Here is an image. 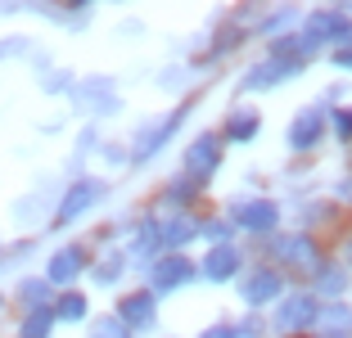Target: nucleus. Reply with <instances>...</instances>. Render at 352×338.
I'll return each mask as SVG.
<instances>
[{
  "mask_svg": "<svg viewBox=\"0 0 352 338\" xmlns=\"http://www.w3.org/2000/svg\"><path fill=\"white\" fill-rule=\"evenodd\" d=\"M190 235H195V221H186V216H176V221L163 225V244H167V248H181Z\"/></svg>",
  "mask_w": 352,
  "mask_h": 338,
  "instance_id": "nucleus-16",
  "label": "nucleus"
},
{
  "mask_svg": "<svg viewBox=\"0 0 352 338\" xmlns=\"http://www.w3.org/2000/svg\"><path fill=\"white\" fill-rule=\"evenodd\" d=\"M190 275H195V271H190V262L181 253H172V257H158V262H154L149 284H154V293H172V289H181Z\"/></svg>",
  "mask_w": 352,
  "mask_h": 338,
  "instance_id": "nucleus-3",
  "label": "nucleus"
},
{
  "mask_svg": "<svg viewBox=\"0 0 352 338\" xmlns=\"http://www.w3.org/2000/svg\"><path fill=\"white\" fill-rule=\"evenodd\" d=\"M50 320H54L50 311H41V307H36L28 320H23V338H50Z\"/></svg>",
  "mask_w": 352,
  "mask_h": 338,
  "instance_id": "nucleus-18",
  "label": "nucleus"
},
{
  "mask_svg": "<svg viewBox=\"0 0 352 338\" xmlns=\"http://www.w3.org/2000/svg\"><path fill=\"white\" fill-rule=\"evenodd\" d=\"M258 135V113L253 109H239V113H230V122H226V131H221V140H253Z\"/></svg>",
  "mask_w": 352,
  "mask_h": 338,
  "instance_id": "nucleus-14",
  "label": "nucleus"
},
{
  "mask_svg": "<svg viewBox=\"0 0 352 338\" xmlns=\"http://www.w3.org/2000/svg\"><path fill=\"white\" fill-rule=\"evenodd\" d=\"M100 194H104V190H100V181H77L73 190H68V194L59 199V212H54V221H59V225L77 221V216H82L86 207H95V203H100Z\"/></svg>",
  "mask_w": 352,
  "mask_h": 338,
  "instance_id": "nucleus-2",
  "label": "nucleus"
},
{
  "mask_svg": "<svg viewBox=\"0 0 352 338\" xmlns=\"http://www.w3.org/2000/svg\"><path fill=\"white\" fill-rule=\"evenodd\" d=\"M321 131H325V117H321V109H302L298 117H294V126H289V144L294 149H316V140H321Z\"/></svg>",
  "mask_w": 352,
  "mask_h": 338,
  "instance_id": "nucleus-8",
  "label": "nucleus"
},
{
  "mask_svg": "<svg viewBox=\"0 0 352 338\" xmlns=\"http://www.w3.org/2000/svg\"><path fill=\"white\" fill-rule=\"evenodd\" d=\"M276 253H280V262H285V267H294V271H316V275H321V248L311 244V239L294 235V239H285Z\"/></svg>",
  "mask_w": 352,
  "mask_h": 338,
  "instance_id": "nucleus-4",
  "label": "nucleus"
},
{
  "mask_svg": "<svg viewBox=\"0 0 352 338\" xmlns=\"http://www.w3.org/2000/svg\"><path fill=\"white\" fill-rule=\"evenodd\" d=\"M316 320H321L330 334H343V329H352V311H348V307H330V311H321ZM330 334H325V338H330Z\"/></svg>",
  "mask_w": 352,
  "mask_h": 338,
  "instance_id": "nucleus-17",
  "label": "nucleus"
},
{
  "mask_svg": "<svg viewBox=\"0 0 352 338\" xmlns=\"http://www.w3.org/2000/svg\"><path fill=\"white\" fill-rule=\"evenodd\" d=\"M321 289H325V293H343V275L330 271V267H321Z\"/></svg>",
  "mask_w": 352,
  "mask_h": 338,
  "instance_id": "nucleus-22",
  "label": "nucleus"
},
{
  "mask_svg": "<svg viewBox=\"0 0 352 338\" xmlns=\"http://www.w3.org/2000/svg\"><path fill=\"white\" fill-rule=\"evenodd\" d=\"M86 316V297L82 293H63L59 297V320H82Z\"/></svg>",
  "mask_w": 352,
  "mask_h": 338,
  "instance_id": "nucleus-20",
  "label": "nucleus"
},
{
  "mask_svg": "<svg viewBox=\"0 0 352 338\" xmlns=\"http://www.w3.org/2000/svg\"><path fill=\"white\" fill-rule=\"evenodd\" d=\"M298 72V59H267V63H258V68L244 77V91H267V86H276V82H285V77H294Z\"/></svg>",
  "mask_w": 352,
  "mask_h": 338,
  "instance_id": "nucleus-6",
  "label": "nucleus"
},
{
  "mask_svg": "<svg viewBox=\"0 0 352 338\" xmlns=\"http://www.w3.org/2000/svg\"><path fill=\"white\" fill-rule=\"evenodd\" d=\"M235 221L249 225V230H276L280 212H276V203H267V199H253V203H239L235 207Z\"/></svg>",
  "mask_w": 352,
  "mask_h": 338,
  "instance_id": "nucleus-10",
  "label": "nucleus"
},
{
  "mask_svg": "<svg viewBox=\"0 0 352 338\" xmlns=\"http://www.w3.org/2000/svg\"><path fill=\"white\" fill-rule=\"evenodd\" d=\"M118 320H122L126 329H145V325H154V293H131V297H122V307H118Z\"/></svg>",
  "mask_w": 352,
  "mask_h": 338,
  "instance_id": "nucleus-11",
  "label": "nucleus"
},
{
  "mask_svg": "<svg viewBox=\"0 0 352 338\" xmlns=\"http://www.w3.org/2000/svg\"><path fill=\"white\" fill-rule=\"evenodd\" d=\"M217 163H221V135H199L186 149V172L195 176V185L217 172Z\"/></svg>",
  "mask_w": 352,
  "mask_h": 338,
  "instance_id": "nucleus-1",
  "label": "nucleus"
},
{
  "mask_svg": "<svg viewBox=\"0 0 352 338\" xmlns=\"http://www.w3.org/2000/svg\"><path fill=\"white\" fill-rule=\"evenodd\" d=\"M321 316V311H316V297H307V293H298V297H285V302H280V329H285V334H298V329H307L311 320Z\"/></svg>",
  "mask_w": 352,
  "mask_h": 338,
  "instance_id": "nucleus-5",
  "label": "nucleus"
},
{
  "mask_svg": "<svg viewBox=\"0 0 352 338\" xmlns=\"http://www.w3.org/2000/svg\"><path fill=\"white\" fill-rule=\"evenodd\" d=\"M118 271H122V257H109V262H100V271H95V275H100V284H104V280H113Z\"/></svg>",
  "mask_w": 352,
  "mask_h": 338,
  "instance_id": "nucleus-24",
  "label": "nucleus"
},
{
  "mask_svg": "<svg viewBox=\"0 0 352 338\" xmlns=\"http://www.w3.org/2000/svg\"><path fill=\"white\" fill-rule=\"evenodd\" d=\"M158 244H163V230H158L154 221H145L140 230H135V244H131V248H135V257H149Z\"/></svg>",
  "mask_w": 352,
  "mask_h": 338,
  "instance_id": "nucleus-15",
  "label": "nucleus"
},
{
  "mask_svg": "<svg viewBox=\"0 0 352 338\" xmlns=\"http://www.w3.org/2000/svg\"><path fill=\"white\" fill-rule=\"evenodd\" d=\"M181 117H186V109H176V113H167L163 122L158 126H149L145 135H140V140H135V158H154L158 149H163L167 140H172L176 135V126H181Z\"/></svg>",
  "mask_w": 352,
  "mask_h": 338,
  "instance_id": "nucleus-7",
  "label": "nucleus"
},
{
  "mask_svg": "<svg viewBox=\"0 0 352 338\" xmlns=\"http://www.w3.org/2000/svg\"><path fill=\"white\" fill-rule=\"evenodd\" d=\"M204 338H258V325H212Z\"/></svg>",
  "mask_w": 352,
  "mask_h": 338,
  "instance_id": "nucleus-19",
  "label": "nucleus"
},
{
  "mask_svg": "<svg viewBox=\"0 0 352 338\" xmlns=\"http://www.w3.org/2000/svg\"><path fill=\"white\" fill-rule=\"evenodd\" d=\"M334 131H339V140H352V113H339V117H334Z\"/></svg>",
  "mask_w": 352,
  "mask_h": 338,
  "instance_id": "nucleus-25",
  "label": "nucleus"
},
{
  "mask_svg": "<svg viewBox=\"0 0 352 338\" xmlns=\"http://www.w3.org/2000/svg\"><path fill=\"white\" fill-rule=\"evenodd\" d=\"M280 289H285V280H280L276 271H253V275L239 284V293H244V302H249V307H258V302L280 297Z\"/></svg>",
  "mask_w": 352,
  "mask_h": 338,
  "instance_id": "nucleus-9",
  "label": "nucleus"
},
{
  "mask_svg": "<svg viewBox=\"0 0 352 338\" xmlns=\"http://www.w3.org/2000/svg\"><path fill=\"white\" fill-rule=\"evenodd\" d=\"M239 271V253L230 244H221V248H212L208 253V262H204V275L212 280V284H221V280H230Z\"/></svg>",
  "mask_w": 352,
  "mask_h": 338,
  "instance_id": "nucleus-13",
  "label": "nucleus"
},
{
  "mask_svg": "<svg viewBox=\"0 0 352 338\" xmlns=\"http://www.w3.org/2000/svg\"><path fill=\"white\" fill-rule=\"evenodd\" d=\"M86 267V253L82 248H63V253L50 257V284H73Z\"/></svg>",
  "mask_w": 352,
  "mask_h": 338,
  "instance_id": "nucleus-12",
  "label": "nucleus"
},
{
  "mask_svg": "<svg viewBox=\"0 0 352 338\" xmlns=\"http://www.w3.org/2000/svg\"><path fill=\"white\" fill-rule=\"evenodd\" d=\"M334 63H339V68H348V72H352V45H343V50H334Z\"/></svg>",
  "mask_w": 352,
  "mask_h": 338,
  "instance_id": "nucleus-26",
  "label": "nucleus"
},
{
  "mask_svg": "<svg viewBox=\"0 0 352 338\" xmlns=\"http://www.w3.org/2000/svg\"><path fill=\"white\" fill-rule=\"evenodd\" d=\"M23 302H32V307H36V302H45V284L28 280V284H23Z\"/></svg>",
  "mask_w": 352,
  "mask_h": 338,
  "instance_id": "nucleus-23",
  "label": "nucleus"
},
{
  "mask_svg": "<svg viewBox=\"0 0 352 338\" xmlns=\"http://www.w3.org/2000/svg\"><path fill=\"white\" fill-rule=\"evenodd\" d=\"M91 338H131V329H126L122 320H100V325L91 329Z\"/></svg>",
  "mask_w": 352,
  "mask_h": 338,
  "instance_id": "nucleus-21",
  "label": "nucleus"
}]
</instances>
